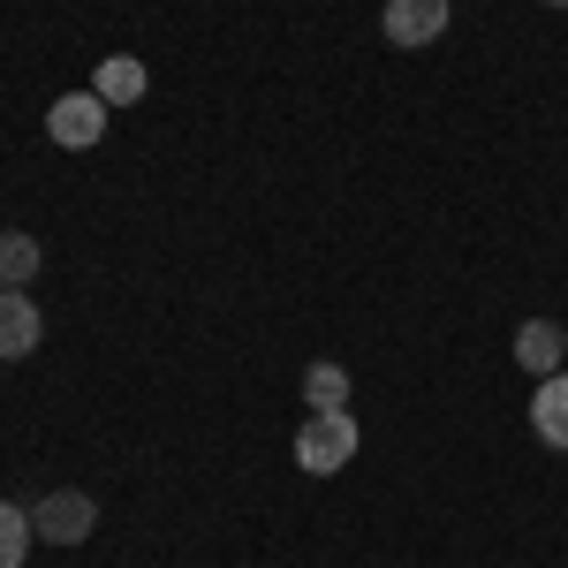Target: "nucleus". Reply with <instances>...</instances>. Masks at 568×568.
<instances>
[{"mask_svg": "<svg viewBox=\"0 0 568 568\" xmlns=\"http://www.w3.org/2000/svg\"><path fill=\"white\" fill-rule=\"evenodd\" d=\"M356 417L349 409H311L304 433H296V470H311V478H334V470H349L356 463Z\"/></svg>", "mask_w": 568, "mask_h": 568, "instance_id": "1", "label": "nucleus"}, {"mask_svg": "<svg viewBox=\"0 0 568 568\" xmlns=\"http://www.w3.org/2000/svg\"><path fill=\"white\" fill-rule=\"evenodd\" d=\"M106 114H114V106H106L99 91H61V99L45 106V136H53L61 152H91V144L106 136Z\"/></svg>", "mask_w": 568, "mask_h": 568, "instance_id": "2", "label": "nucleus"}, {"mask_svg": "<svg viewBox=\"0 0 568 568\" xmlns=\"http://www.w3.org/2000/svg\"><path fill=\"white\" fill-rule=\"evenodd\" d=\"M31 530H39L45 546H84L91 530H99V508H91V493L61 485V493H45L39 508H31Z\"/></svg>", "mask_w": 568, "mask_h": 568, "instance_id": "3", "label": "nucleus"}, {"mask_svg": "<svg viewBox=\"0 0 568 568\" xmlns=\"http://www.w3.org/2000/svg\"><path fill=\"white\" fill-rule=\"evenodd\" d=\"M379 31H387V45H433L447 31V0H387Z\"/></svg>", "mask_w": 568, "mask_h": 568, "instance_id": "4", "label": "nucleus"}, {"mask_svg": "<svg viewBox=\"0 0 568 568\" xmlns=\"http://www.w3.org/2000/svg\"><path fill=\"white\" fill-rule=\"evenodd\" d=\"M39 342H45V318H39V304H31L23 288H0V364L31 356Z\"/></svg>", "mask_w": 568, "mask_h": 568, "instance_id": "5", "label": "nucleus"}, {"mask_svg": "<svg viewBox=\"0 0 568 568\" xmlns=\"http://www.w3.org/2000/svg\"><path fill=\"white\" fill-rule=\"evenodd\" d=\"M516 364L538 372V379H554V372L568 364V334L554 326V318H524V326H516Z\"/></svg>", "mask_w": 568, "mask_h": 568, "instance_id": "6", "label": "nucleus"}, {"mask_svg": "<svg viewBox=\"0 0 568 568\" xmlns=\"http://www.w3.org/2000/svg\"><path fill=\"white\" fill-rule=\"evenodd\" d=\"M530 433L568 455V364L554 379H538V394H530Z\"/></svg>", "mask_w": 568, "mask_h": 568, "instance_id": "7", "label": "nucleus"}, {"mask_svg": "<svg viewBox=\"0 0 568 568\" xmlns=\"http://www.w3.org/2000/svg\"><path fill=\"white\" fill-rule=\"evenodd\" d=\"M39 265H45V251L31 227H0V288H31Z\"/></svg>", "mask_w": 568, "mask_h": 568, "instance_id": "8", "label": "nucleus"}, {"mask_svg": "<svg viewBox=\"0 0 568 568\" xmlns=\"http://www.w3.org/2000/svg\"><path fill=\"white\" fill-rule=\"evenodd\" d=\"M144 84H152V77H144V61H136V53H106V61H99V77H91V91H99L106 106L144 99Z\"/></svg>", "mask_w": 568, "mask_h": 568, "instance_id": "9", "label": "nucleus"}, {"mask_svg": "<svg viewBox=\"0 0 568 568\" xmlns=\"http://www.w3.org/2000/svg\"><path fill=\"white\" fill-rule=\"evenodd\" d=\"M39 546V530H31V516L16 508V500H0V568H23V554Z\"/></svg>", "mask_w": 568, "mask_h": 568, "instance_id": "10", "label": "nucleus"}, {"mask_svg": "<svg viewBox=\"0 0 568 568\" xmlns=\"http://www.w3.org/2000/svg\"><path fill=\"white\" fill-rule=\"evenodd\" d=\"M304 402L311 409H349V372H342V364H311L304 372Z\"/></svg>", "mask_w": 568, "mask_h": 568, "instance_id": "11", "label": "nucleus"}, {"mask_svg": "<svg viewBox=\"0 0 568 568\" xmlns=\"http://www.w3.org/2000/svg\"><path fill=\"white\" fill-rule=\"evenodd\" d=\"M546 8H568V0H546Z\"/></svg>", "mask_w": 568, "mask_h": 568, "instance_id": "12", "label": "nucleus"}]
</instances>
